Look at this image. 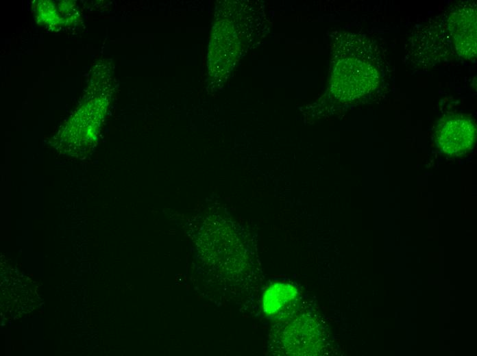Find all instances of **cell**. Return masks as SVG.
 I'll list each match as a JSON object with an SVG mask.
<instances>
[{
  "instance_id": "6da1fadb",
  "label": "cell",
  "mask_w": 477,
  "mask_h": 356,
  "mask_svg": "<svg viewBox=\"0 0 477 356\" xmlns=\"http://www.w3.org/2000/svg\"><path fill=\"white\" fill-rule=\"evenodd\" d=\"M378 81V73L369 63L358 58H345L334 68L331 91L341 99L351 100L371 90Z\"/></svg>"
},
{
  "instance_id": "7a4b0ae2",
  "label": "cell",
  "mask_w": 477,
  "mask_h": 356,
  "mask_svg": "<svg viewBox=\"0 0 477 356\" xmlns=\"http://www.w3.org/2000/svg\"><path fill=\"white\" fill-rule=\"evenodd\" d=\"M436 136L438 147L442 153L458 156L467 153L474 146L476 127L472 119L454 116L439 125Z\"/></svg>"
},
{
  "instance_id": "3957f363",
  "label": "cell",
  "mask_w": 477,
  "mask_h": 356,
  "mask_svg": "<svg viewBox=\"0 0 477 356\" xmlns=\"http://www.w3.org/2000/svg\"><path fill=\"white\" fill-rule=\"evenodd\" d=\"M449 29L457 53L466 59L476 55V9L466 5L454 11L449 19Z\"/></svg>"
}]
</instances>
